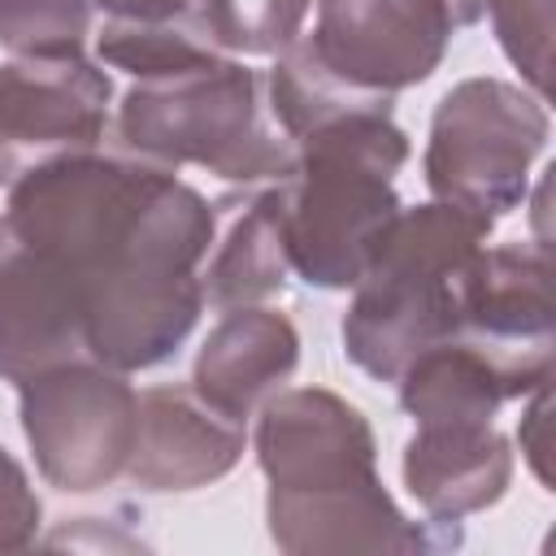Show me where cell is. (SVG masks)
I'll return each instance as SVG.
<instances>
[{
  "mask_svg": "<svg viewBox=\"0 0 556 556\" xmlns=\"http://www.w3.org/2000/svg\"><path fill=\"white\" fill-rule=\"evenodd\" d=\"M4 217L74 295L91 361L152 369L195 330L217 208L178 169L96 148L17 178Z\"/></svg>",
  "mask_w": 556,
  "mask_h": 556,
  "instance_id": "6da1fadb",
  "label": "cell"
},
{
  "mask_svg": "<svg viewBox=\"0 0 556 556\" xmlns=\"http://www.w3.org/2000/svg\"><path fill=\"white\" fill-rule=\"evenodd\" d=\"M256 465L269 482L265 526L287 556L391 552L408 513L378 478L369 417L326 387H282L256 408Z\"/></svg>",
  "mask_w": 556,
  "mask_h": 556,
  "instance_id": "7a4b0ae2",
  "label": "cell"
},
{
  "mask_svg": "<svg viewBox=\"0 0 556 556\" xmlns=\"http://www.w3.org/2000/svg\"><path fill=\"white\" fill-rule=\"evenodd\" d=\"M408 152V135L378 109L334 117L295 139V161L287 178L274 182L295 278L317 291H348L361 278L404 208L395 174Z\"/></svg>",
  "mask_w": 556,
  "mask_h": 556,
  "instance_id": "3957f363",
  "label": "cell"
},
{
  "mask_svg": "<svg viewBox=\"0 0 556 556\" xmlns=\"http://www.w3.org/2000/svg\"><path fill=\"white\" fill-rule=\"evenodd\" d=\"M117 152L182 169L200 165L239 187L282 182L295 143L278 130L265 78L239 56H204L182 70L135 78L113 117Z\"/></svg>",
  "mask_w": 556,
  "mask_h": 556,
  "instance_id": "277c9868",
  "label": "cell"
},
{
  "mask_svg": "<svg viewBox=\"0 0 556 556\" xmlns=\"http://www.w3.org/2000/svg\"><path fill=\"white\" fill-rule=\"evenodd\" d=\"M486 235V226L439 200L400 208L352 282L339 326L348 361L378 382H395L417 352L452 339Z\"/></svg>",
  "mask_w": 556,
  "mask_h": 556,
  "instance_id": "5b68a950",
  "label": "cell"
},
{
  "mask_svg": "<svg viewBox=\"0 0 556 556\" xmlns=\"http://www.w3.org/2000/svg\"><path fill=\"white\" fill-rule=\"evenodd\" d=\"M552 117L543 96L504 78H460L430 117L426 187L439 204L460 208L478 226L495 230L526 204L530 169L543 156Z\"/></svg>",
  "mask_w": 556,
  "mask_h": 556,
  "instance_id": "8992f818",
  "label": "cell"
},
{
  "mask_svg": "<svg viewBox=\"0 0 556 556\" xmlns=\"http://www.w3.org/2000/svg\"><path fill=\"white\" fill-rule=\"evenodd\" d=\"M17 421L43 482L65 495H87L126 478L139 391L122 369L70 361L17 382Z\"/></svg>",
  "mask_w": 556,
  "mask_h": 556,
  "instance_id": "52a82bcc",
  "label": "cell"
},
{
  "mask_svg": "<svg viewBox=\"0 0 556 556\" xmlns=\"http://www.w3.org/2000/svg\"><path fill=\"white\" fill-rule=\"evenodd\" d=\"M113 78L83 52H13L0 65V187L96 152L109 130Z\"/></svg>",
  "mask_w": 556,
  "mask_h": 556,
  "instance_id": "ba28073f",
  "label": "cell"
},
{
  "mask_svg": "<svg viewBox=\"0 0 556 556\" xmlns=\"http://www.w3.org/2000/svg\"><path fill=\"white\" fill-rule=\"evenodd\" d=\"M452 339L478 352L513 400L547 387L556 356L547 243H482Z\"/></svg>",
  "mask_w": 556,
  "mask_h": 556,
  "instance_id": "9c48e42d",
  "label": "cell"
},
{
  "mask_svg": "<svg viewBox=\"0 0 556 556\" xmlns=\"http://www.w3.org/2000/svg\"><path fill=\"white\" fill-rule=\"evenodd\" d=\"M452 30L447 0H317L304 43L339 87L391 109L443 65Z\"/></svg>",
  "mask_w": 556,
  "mask_h": 556,
  "instance_id": "30bf717a",
  "label": "cell"
},
{
  "mask_svg": "<svg viewBox=\"0 0 556 556\" xmlns=\"http://www.w3.org/2000/svg\"><path fill=\"white\" fill-rule=\"evenodd\" d=\"M248 443V421L213 408L191 382L148 387L139 395V426L126 482L152 495L200 491L222 482Z\"/></svg>",
  "mask_w": 556,
  "mask_h": 556,
  "instance_id": "8fae6325",
  "label": "cell"
},
{
  "mask_svg": "<svg viewBox=\"0 0 556 556\" xmlns=\"http://www.w3.org/2000/svg\"><path fill=\"white\" fill-rule=\"evenodd\" d=\"M70 361H91L83 313L48 261L0 213V378L17 387Z\"/></svg>",
  "mask_w": 556,
  "mask_h": 556,
  "instance_id": "7c38bea8",
  "label": "cell"
},
{
  "mask_svg": "<svg viewBox=\"0 0 556 556\" xmlns=\"http://www.w3.org/2000/svg\"><path fill=\"white\" fill-rule=\"evenodd\" d=\"M513 443L495 421H426L404 443V486L430 521H460L500 504L513 486Z\"/></svg>",
  "mask_w": 556,
  "mask_h": 556,
  "instance_id": "4fadbf2b",
  "label": "cell"
},
{
  "mask_svg": "<svg viewBox=\"0 0 556 556\" xmlns=\"http://www.w3.org/2000/svg\"><path fill=\"white\" fill-rule=\"evenodd\" d=\"M300 365V330L287 313L269 304L226 308L204 334L191 369V387L235 421L256 417V408L278 395Z\"/></svg>",
  "mask_w": 556,
  "mask_h": 556,
  "instance_id": "5bb4252c",
  "label": "cell"
},
{
  "mask_svg": "<svg viewBox=\"0 0 556 556\" xmlns=\"http://www.w3.org/2000/svg\"><path fill=\"white\" fill-rule=\"evenodd\" d=\"M217 230L200 265L204 304L213 308H243L265 304L287 291L291 261L282 243V213H278V187L252 195L217 200Z\"/></svg>",
  "mask_w": 556,
  "mask_h": 556,
  "instance_id": "9a60e30c",
  "label": "cell"
},
{
  "mask_svg": "<svg viewBox=\"0 0 556 556\" xmlns=\"http://www.w3.org/2000/svg\"><path fill=\"white\" fill-rule=\"evenodd\" d=\"M395 400L417 426H426V421H495V413L513 395L478 352H469L456 339H443L417 352L395 374Z\"/></svg>",
  "mask_w": 556,
  "mask_h": 556,
  "instance_id": "2e32d148",
  "label": "cell"
},
{
  "mask_svg": "<svg viewBox=\"0 0 556 556\" xmlns=\"http://www.w3.org/2000/svg\"><path fill=\"white\" fill-rule=\"evenodd\" d=\"M313 0H191V30L217 56H278L304 35Z\"/></svg>",
  "mask_w": 556,
  "mask_h": 556,
  "instance_id": "e0dca14e",
  "label": "cell"
},
{
  "mask_svg": "<svg viewBox=\"0 0 556 556\" xmlns=\"http://www.w3.org/2000/svg\"><path fill=\"white\" fill-rule=\"evenodd\" d=\"M96 0H0V43L9 52L83 48Z\"/></svg>",
  "mask_w": 556,
  "mask_h": 556,
  "instance_id": "ac0fdd59",
  "label": "cell"
},
{
  "mask_svg": "<svg viewBox=\"0 0 556 556\" xmlns=\"http://www.w3.org/2000/svg\"><path fill=\"white\" fill-rule=\"evenodd\" d=\"M504 56L521 70L534 96H547L552 70V0H486Z\"/></svg>",
  "mask_w": 556,
  "mask_h": 556,
  "instance_id": "d6986e66",
  "label": "cell"
},
{
  "mask_svg": "<svg viewBox=\"0 0 556 556\" xmlns=\"http://www.w3.org/2000/svg\"><path fill=\"white\" fill-rule=\"evenodd\" d=\"M43 504L22 469V460L0 443V552H26L39 539Z\"/></svg>",
  "mask_w": 556,
  "mask_h": 556,
  "instance_id": "ffe728a7",
  "label": "cell"
},
{
  "mask_svg": "<svg viewBox=\"0 0 556 556\" xmlns=\"http://www.w3.org/2000/svg\"><path fill=\"white\" fill-rule=\"evenodd\" d=\"M530 404H526V417H521V426H517V439H521V452H526V460H530V469H534V478L547 486L552 478H547V387H539V391H530L526 395Z\"/></svg>",
  "mask_w": 556,
  "mask_h": 556,
  "instance_id": "44dd1931",
  "label": "cell"
},
{
  "mask_svg": "<svg viewBox=\"0 0 556 556\" xmlns=\"http://www.w3.org/2000/svg\"><path fill=\"white\" fill-rule=\"evenodd\" d=\"M104 22H178L191 26V0H96Z\"/></svg>",
  "mask_w": 556,
  "mask_h": 556,
  "instance_id": "7402d4cb",
  "label": "cell"
},
{
  "mask_svg": "<svg viewBox=\"0 0 556 556\" xmlns=\"http://www.w3.org/2000/svg\"><path fill=\"white\" fill-rule=\"evenodd\" d=\"M447 9H452L456 26H473V22L486 17V0H447Z\"/></svg>",
  "mask_w": 556,
  "mask_h": 556,
  "instance_id": "603a6c76",
  "label": "cell"
}]
</instances>
